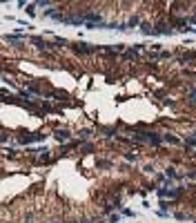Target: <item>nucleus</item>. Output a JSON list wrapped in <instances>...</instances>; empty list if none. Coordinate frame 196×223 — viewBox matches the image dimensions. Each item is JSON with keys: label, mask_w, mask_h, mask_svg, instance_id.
I'll use <instances>...</instances> for the list:
<instances>
[{"label": "nucleus", "mask_w": 196, "mask_h": 223, "mask_svg": "<svg viewBox=\"0 0 196 223\" xmlns=\"http://www.w3.org/2000/svg\"><path fill=\"white\" fill-rule=\"evenodd\" d=\"M45 136H47V134H29V136H20L18 141H20V143H34V141H42Z\"/></svg>", "instance_id": "1"}, {"label": "nucleus", "mask_w": 196, "mask_h": 223, "mask_svg": "<svg viewBox=\"0 0 196 223\" xmlns=\"http://www.w3.org/2000/svg\"><path fill=\"white\" fill-rule=\"evenodd\" d=\"M54 136H56V141H69V129H56L54 132Z\"/></svg>", "instance_id": "2"}, {"label": "nucleus", "mask_w": 196, "mask_h": 223, "mask_svg": "<svg viewBox=\"0 0 196 223\" xmlns=\"http://www.w3.org/2000/svg\"><path fill=\"white\" fill-rule=\"evenodd\" d=\"M74 49H76V54H91V51H94V47H87L85 42H80V45H76Z\"/></svg>", "instance_id": "3"}, {"label": "nucleus", "mask_w": 196, "mask_h": 223, "mask_svg": "<svg viewBox=\"0 0 196 223\" xmlns=\"http://www.w3.org/2000/svg\"><path fill=\"white\" fill-rule=\"evenodd\" d=\"M49 161V150H42V154H40V163H47Z\"/></svg>", "instance_id": "4"}, {"label": "nucleus", "mask_w": 196, "mask_h": 223, "mask_svg": "<svg viewBox=\"0 0 196 223\" xmlns=\"http://www.w3.org/2000/svg\"><path fill=\"white\" fill-rule=\"evenodd\" d=\"M163 141H167V143H178V138H176V136H169V134H165V136H163Z\"/></svg>", "instance_id": "5"}, {"label": "nucleus", "mask_w": 196, "mask_h": 223, "mask_svg": "<svg viewBox=\"0 0 196 223\" xmlns=\"http://www.w3.org/2000/svg\"><path fill=\"white\" fill-rule=\"evenodd\" d=\"M98 167H111L109 161H98Z\"/></svg>", "instance_id": "6"}, {"label": "nucleus", "mask_w": 196, "mask_h": 223, "mask_svg": "<svg viewBox=\"0 0 196 223\" xmlns=\"http://www.w3.org/2000/svg\"><path fill=\"white\" fill-rule=\"evenodd\" d=\"M89 134H91L89 129H83V132H80V138H89Z\"/></svg>", "instance_id": "7"}, {"label": "nucleus", "mask_w": 196, "mask_h": 223, "mask_svg": "<svg viewBox=\"0 0 196 223\" xmlns=\"http://www.w3.org/2000/svg\"><path fill=\"white\" fill-rule=\"evenodd\" d=\"M187 145H196V138H187Z\"/></svg>", "instance_id": "8"}, {"label": "nucleus", "mask_w": 196, "mask_h": 223, "mask_svg": "<svg viewBox=\"0 0 196 223\" xmlns=\"http://www.w3.org/2000/svg\"><path fill=\"white\" fill-rule=\"evenodd\" d=\"M7 141V134H0V143H5Z\"/></svg>", "instance_id": "9"}, {"label": "nucleus", "mask_w": 196, "mask_h": 223, "mask_svg": "<svg viewBox=\"0 0 196 223\" xmlns=\"http://www.w3.org/2000/svg\"><path fill=\"white\" fill-rule=\"evenodd\" d=\"M192 96H194V103H196V91H194V94H192Z\"/></svg>", "instance_id": "10"}, {"label": "nucleus", "mask_w": 196, "mask_h": 223, "mask_svg": "<svg viewBox=\"0 0 196 223\" xmlns=\"http://www.w3.org/2000/svg\"><path fill=\"white\" fill-rule=\"evenodd\" d=\"M194 138H196V132H194Z\"/></svg>", "instance_id": "11"}]
</instances>
